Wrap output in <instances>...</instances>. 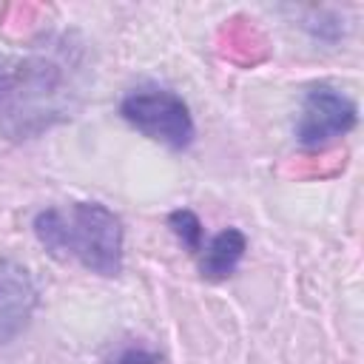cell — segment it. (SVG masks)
<instances>
[{"label":"cell","mask_w":364,"mask_h":364,"mask_svg":"<svg viewBox=\"0 0 364 364\" xmlns=\"http://www.w3.org/2000/svg\"><path fill=\"white\" fill-rule=\"evenodd\" d=\"M34 233L57 259H77L100 276H117L122 270V225L100 202L46 208L34 219Z\"/></svg>","instance_id":"1"},{"label":"cell","mask_w":364,"mask_h":364,"mask_svg":"<svg viewBox=\"0 0 364 364\" xmlns=\"http://www.w3.org/2000/svg\"><path fill=\"white\" fill-rule=\"evenodd\" d=\"M119 114L125 122H131L139 134L148 139H156L168 148H188L193 139V119L179 94L159 85L134 88L122 105Z\"/></svg>","instance_id":"2"},{"label":"cell","mask_w":364,"mask_h":364,"mask_svg":"<svg viewBox=\"0 0 364 364\" xmlns=\"http://www.w3.org/2000/svg\"><path fill=\"white\" fill-rule=\"evenodd\" d=\"M353 125H355V102L330 85H318L310 88L301 102L296 136L301 145L313 148L347 134Z\"/></svg>","instance_id":"3"},{"label":"cell","mask_w":364,"mask_h":364,"mask_svg":"<svg viewBox=\"0 0 364 364\" xmlns=\"http://www.w3.org/2000/svg\"><path fill=\"white\" fill-rule=\"evenodd\" d=\"M245 247H247V239L239 228H225L219 230L208 245H202V259H199V270L205 279L210 282H219V279H228L236 264L242 262L245 256Z\"/></svg>","instance_id":"4"},{"label":"cell","mask_w":364,"mask_h":364,"mask_svg":"<svg viewBox=\"0 0 364 364\" xmlns=\"http://www.w3.org/2000/svg\"><path fill=\"white\" fill-rule=\"evenodd\" d=\"M31 299L34 293H31L26 270L9 262H0V338L9 333V324L17 327L20 321H26Z\"/></svg>","instance_id":"5"},{"label":"cell","mask_w":364,"mask_h":364,"mask_svg":"<svg viewBox=\"0 0 364 364\" xmlns=\"http://www.w3.org/2000/svg\"><path fill=\"white\" fill-rule=\"evenodd\" d=\"M168 225H171L173 236L182 242V247H188L191 253H199V250H202L205 228H202V222H199V216H196L193 210H188V208L173 210V213L168 216Z\"/></svg>","instance_id":"6"},{"label":"cell","mask_w":364,"mask_h":364,"mask_svg":"<svg viewBox=\"0 0 364 364\" xmlns=\"http://www.w3.org/2000/svg\"><path fill=\"white\" fill-rule=\"evenodd\" d=\"M111 364H165V358H162V353H156V350H151V347L134 344V347L119 350Z\"/></svg>","instance_id":"7"}]
</instances>
